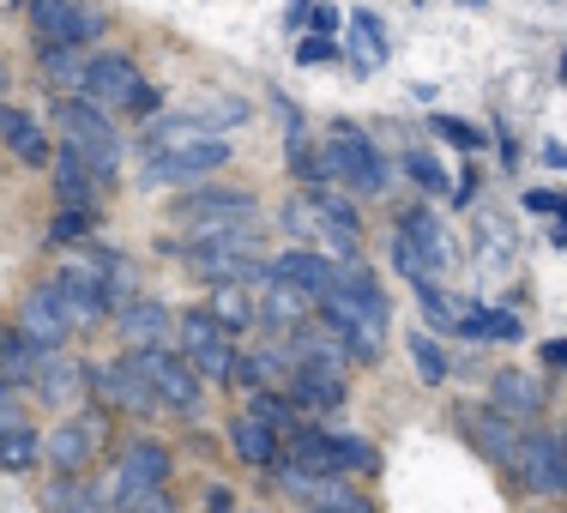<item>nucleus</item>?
I'll list each match as a JSON object with an SVG mask.
<instances>
[{
  "label": "nucleus",
  "mask_w": 567,
  "mask_h": 513,
  "mask_svg": "<svg viewBox=\"0 0 567 513\" xmlns=\"http://www.w3.org/2000/svg\"><path fill=\"white\" fill-rule=\"evenodd\" d=\"M327 327L344 339V350H350V362H374L381 357V339H386V296H381V285H374L362 266H350V273L339 278V290L327 296Z\"/></svg>",
  "instance_id": "nucleus-1"
},
{
  "label": "nucleus",
  "mask_w": 567,
  "mask_h": 513,
  "mask_svg": "<svg viewBox=\"0 0 567 513\" xmlns=\"http://www.w3.org/2000/svg\"><path fill=\"white\" fill-rule=\"evenodd\" d=\"M320 164H327V182H339L362 199H381L386 182H393L386 157L374 152V140L362 127H350V121H332V133L320 140Z\"/></svg>",
  "instance_id": "nucleus-2"
},
{
  "label": "nucleus",
  "mask_w": 567,
  "mask_h": 513,
  "mask_svg": "<svg viewBox=\"0 0 567 513\" xmlns=\"http://www.w3.org/2000/svg\"><path fill=\"white\" fill-rule=\"evenodd\" d=\"M55 127H61V140H66V152L79 157L97 182H115L121 175V140H115V127H110V115L97 110V103H85V98H66L61 110H55Z\"/></svg>",
  "instance_id": "nucleus-3"
},
{
  "label": "nucleus",
  "mask_w": 567,
  "mask_h": 513,
  "mask_svg": "<svg viewBox=\"0 0 567 513\" xmlns=\"http://www.w3.org/2000/svg\"><path fill=\"white\" fill-rule=\"evenodd\" d=\"M182 357L194 362L206 381H218V387H236V375H241V357H236V332L224 327L212 308H187L182 315Z\"/></svg>",
  "instance_id": "nucleus-4"
},
{
  "label": "nucleus",
  "mask_w": 567,
  "mask_h": 513,
  "mask_svg": "<svg viewBox=\"0 0 567 513\" xmlns=\"http://www.w3.org/2000/svg\"><path fill=\"white\" fill-rule=\"evenodd\" d=\"M175 218L199 236H229V229H254L260 206H254L248 187H194V194L175 199Z\"/></svg>",
  "instance_id": "nucleus-5"
},
{
  "label": "nucleus",
  "mask_w": 567,
  "mask_h": 513,
  "mask_svg": "<svg viewBox=\"0 0 567 513\" xmlns=\"http://www.w3.org/2000/svg\"><path fill=\"white\" fill-rule=\"evenodd\" d=\"M31 24H37V55L49 49H85L103 31V12L85 0H31Z\"/></svg>",
  "instance_id": "nucleus-6"
},
{
  "label": "nucleus",
  "mask_w": 567,
  "mask_h": 513,
  "mask_svg": "<svg viewBox=\"0 0 567 513\" xmlns=\"http://www.w3.org/2000/svg\"><path fill=\"white\" fill-rule=\"evenodd\" d=\"M49 285H55L61 308H66V320H73V332H91L103 315H110V278H103V266H97V260L66 266V273H55Z\"/></svg>",
  "instance_id": "nucleus-7"
},
{
  "label": "nucleus",
  "mask_w": 567,
  "mask_h": 513,
  "mask_svg": "<svg viewBox=\"0 0 567 513\" xmlns=\"http://www.w3.org/2000/svg\"><path fill=\"white\" fill-rule=\"evenodd\" d=\"M140 357H145V375H152V387H157V404L175 417H194L199 393H206V375L187 357H175V350H140Z\"/></svg>",
  "instance_id": "nucleus-8"
},
{
  "label": "nucleus",
  "mask_w": 567,
  "mask_h": 513,
  "mask_svg": "<svg viewBox=\"0 0 567 513\" xmlns=\"http://www.w3.org/2000/svg\"><path fill=\"white\" fill-rule=\"evenodd\" d=\"M133 490H169V448L152 435H133L115 459V478H110V502L115 495H133Z\"/></svg>",
  "instance_id": "nucleus-9"
},
{
  "label": "nucleus",
  "mask_w": 567,
  "mask_h": 513,
  "mask_svg": "<svg viewBox=\"0 0 567 513\" xmlns=\"http://www.w3.org/2000/svg\"><path fill=\"white\" fill-rule=\"evenodd\" d=\"M97 448H103V417L97 411H79V417H66V423H55L43 435V453L55 459L61 478H85Z\"/></svg>",
  "instance_id": "nucleus-10"
},
{
  "label": "nucleus",
  "mask_w": 567,
  "mask_h": 513,
  "mask_svg": "<svg viewBox=\"0 0 567 513\" xmlns=\"http://www.w3.org/2000/svg\"><path fill=\"white\" fill-rule=\"evenodd\" d=\"M91 387L103 393V404H121V411H152L157 404V387H152V375H145L140 350H127V357L91 369Z\"/></svg>",
  "instance_id": "nucleus-11"
},
{
  "label": "nucleus",
  "mask_w": 567,
  "mask_h": 513,
  "mask_svg": "<svg viewBox=\"0 0 567 513\" xmlns=\"http://www.w3.org/2000/svg\"><path fill=\"white\" fill-rule=\"evenodd\" d=\"M12 327L24 332L37 350H61L66 339H73V320H66V308H61V296L55 285H37V290H24V302H19V320Z\"/></svg>",
  "instance_id": "nucleus-12"
},
{
  "label": "nucleus",
  "mask_w": 567,
  "mask_h": 513,
  "mask_svg": "<svg viewBox=\"0 0 567 513\" xmlns=\"http://www.w3.org/2000/svg\"><path fill=\"white\" fill-rule=\"evenodd\" d=\"M229 164V140H218V133H212V140H199V145H187V152H169V157H152V164H145V182H157V187H175V182H187L194 187L199 175H218Z\"/></svg>",
  "instance_id": "nucleus-13"
},
{
  "label": "nucleus",
  "mask_w": 567,
  "mask_h": 513,
  "mask_svg": "<svg viewBox=\"0 0 567 513\" xmlns=\"http://www.w3.org/2000/svg\"><path fill=\"white\" fill-rule=\"evenodd\" d=\"M465 435L477 441V453L489 459V465L519 471V453H525V423H513V417H502V411L489 404V411H471V417H465Z\"/></svg>",
  "instance_id": "nucleus-14"
},
{
  "label": "nucleus",
  "mask_w": 567,
  "mask_h": 513,
  "mask_svg": "<svg viewBox=\"0 0 567 513\" xmlns=\"http://www.w3.org/2000/svg\"><path fill=\"white\" fill-rule=\"evenodd\" d=\"M140 91H145V79H140V66H133L127 55H91L85 103H97V110H127Z\"/></svg>",
  "instance_id": "nucleus-15"
},
{
  "label": "nucleus",
  "mask_w": 567,
  "mask_h": 513,
  "mask_svg": "<svg viewBox=\"0 0 567 513\" xmlns=\"http://www.w3.org/2000/svg\"><path fill=\"white\" fill-rule=\"evenodd\" d=\"M272 278H278V285H290V290H302L308 302H315V296L327 302V296L339 290L344 273L327 260V254H315V248H284L278 260H272Z\"/></svg>",
  "instance_id": "nucleus-16"
},
{
  "label": "nucleus",
  "mask_w": 567,
  "mask_h": 513,
  "mask_svg": "<svg viewBox=\"0 0 567 513\" xmlns=\"http://www.w3.org/2000/svg\"><path fill=\"white\" fill-rule=\"evenodd\" d=\"M561 465H567V435H556V429H525L519 478L544 495H561Z\"/></svg>",
  "instance_id": "nucleus-17"
},
{
  "label": "nucleus",
  "mask_w": 567,
  "mask_h": 513,
  "mask_svg": "<svg viewBox=\"0 0 567 513\" xmlns=\"http://www.w3.org/2000/svg\"><path fill=\"white\" fill-rule=\"evenodd\" d=\"M85 381H91V369H85V362H73L66 350H43L31 393L43 399V404H79V393H85Z\"/></svg>",
  "instance_id": "nucleus-18"
},
{
  "label": "nucleus",
  "mask_w": 567,
  "mask_h": 513,
  "mask_svg": "<svg viewBox=\"0 0 567 513\" xmlns=\"http://www.w3.org/2000/svg\"><path fill=\"white\" fill-rule=\"evenodd\" d=\"M489 404L502 417H513V423H532V417L549 404V387L537 381V375H525V369H502L495 387H489Z\"/></svg>",
  "instance_id": "nucleus-19"
},
{
  "label": "nucleus",
  "mask_w": 567,
  "mask_h": 513,
  "mask_svg": "<svg viewBox=\"0 0 567 513\" xmlns=\"http://www.w3.org/2000/svg\"><path fill=\"white\" fill-rule=\"evenodd\" d=\"M399 236L411 242L416 254H423L429 273H435V278H441V273H453V242H447V224H441L429 206H411V212H404V218H399Z\"/></svg>",
  "instance_id": "nucleus-20"
},
{
  "label": "nucleus",
  "mask_w": 567,
  "mask_h": 513,
  "mask_svg": "<svg viewBox=\"0 0 567 513\" xmlns=\"http://www.w3.org/2000/svg\"><path fill=\"white\" fill-rule=\"evenodd\" d=\"M115 327H121V339H127L133 350H164V339H169V332H182V320H175L164 302H152V296H140L133 308H121V320H115Z\"/></svg>",
  "instance_id": "nucleus-21"
},
{
  "label": "nucleus",
  "mask_w": 567,
  "mask_h": 513,
  "mask_svg": "<svg viewBox=\"0 0 567 513\" xmlns=\"http://www.w3.org/2000/svg\"><path fill=\"white\" fill-rule=\"evenodd\" d=\"M7 145H12V157H19V164H31V170H55V145H49V133H43V121L37 115H24L19 103H7Z\"/></svg>",
  "instance_id": "nucleus-22"
},
{
  "label": "nucleus",
  "mask_w": 567,
  "mask_h": 513,
  "mask_svg": "<svg viewBox=\"0 0 567 513\" xmlns=\"http://www.w3.org/2000/svg\"><path fill=\"white\" fill-rule=\"evenodd\" d=\"M290 357H296V369H344V339L332 327H296L290 332Z\"/></svg>",
  "instance_id": "nucleus-23"
},
{
  "label": "nucleus",
  "mask_w": 567,
  "mask_h": 513,
  "mask_svg": "<svg viewBox=\"0 0 567 513\" xmlns=\"http://www.w3.org/2000/svg\"><path fill=\"white\" fill-rule=\"evenodd\" d=\"M465 332L471 345H513V339H525V320L513 315V308H483V302H471L465 308Z\"/></svg>",
  "instance_id": "nucleus-24"
},
{
  "label": "nucleus",
  "mask_w": 567,
  "mask_h": 513,
  "mask_svg": "<svg viewBox=\"0 0 567 513\" xmlns=\"http://www.w3.org/2000/svg\"><path fill=\"white\" fill-rule=\"evenodd\" d=\"M290 399L302 411H339L344 404V369H296Z\"/></svg>",
  "instance_id": "nucleus-25"
},
{
  "label": "nucleus",
  "mask_w": 567,
  "mask_h": 513,
  "mask_svg": "<svg viewBox=\"0 0 567 513\" xmlns=\"http://www.w3.org/2000/svg\"><path fill=\"white\" fill-rule=\"evenodd\" d=\"M229 448H236L241 465H278V435L260 423L254 411L229 417Z\"/></svg>",
  "instance_id": "nucleus-26"
},
{
  "label": "nucleus",
  "mask_w": 567,
  "mask_h": 513,
  "mask_svg": "<svg viewBox=\"0 0 567 513\" xmlns=\"http://www.w3.org/2000/svg\"><path fill=\"white\" fill-rule=\"evenodd\" d=\"M37 362H43V350H37L31 339H24L19 327L0 339V393H19V387L37 381Z\"/></svg>",
  "instance_id": "nucleus-27"
},
{
  "label": "nucleus",
  "mask_w": 567,
  "mask_h": 513,
  "mask_svg": "<svg viewBox=\"0 0 567 513\" xmlns=\"http://www.w3.org/2000/svg\"><path fill=\"white\" fill-rule=\"evenodd\" d=\"M55 199H61V212H91V199H97V175L79 164L66 145L55 157Z\"/></svg>",
  "instance_id": "nucleus-28"
},
{
  "label": "nucleus",
  "mask_w": 567,
  "mask_h": 513,
  "mask_svg": "<svg viewBox=\"0 0 567 513\" xmlns=\"http://www.w3.org/2000/svg\"><path fill=\"white\" fill-rule=\"evenodd\" d=\"M199 140H212V133H206V121H199V115L157 121V127L145 133V164H152V157H169V152H187V145H199Z\"/></svg>",
  "instance_id": "nucleus-29"
},
{
  "label": "nucleus",
  "mask_w": 567,
  "mask_h": 513,
  "mask_svg": "<svg viewBox=\"0 0 567 513\" xmlns=\"http://www.w3.org/2000/svg\"><path fill=\"white\" fill-rule=\"evenodd\" d=\"M507 260H513V224L502 218V212L483 206L477 212V266L495 273V266H507Z\"/></svg>",
  "instance_id": "nucleus-30"
},
{
  "label": "nucleus",
  "mask_w": 567,
  "mask_h": 513,
  "mask_svg": "<svg viewBox=\"0 0 567 513\" xmlns=\"http://www.w3.org/2000/svg\"><path fill=\"white\" fill-rule=\"evenodd\" d=\"M248 411L260 417V423L272 429L278 441H296V435H302V404H296V399H284V393H254Z\"/></svg>",
  "instance_id": "nucleus-31"
},
{
  "label": "nucleus",
  "mask_w": 567,
  "mask_h": 513,
  "mask_svg": "<svg viewBox=\"0 0 567 513\" xmlns=\"http://www.w3.org/2000/svg\"><path fill=\"white\" fill-rule=\"evenodd\" d=\"M302 308H308V296L290 290V285H278V278L260 290V320H266V327H290L296 332V327H302Z\"/></svg>",
  "instance_id": "nucleus-32"
},
{
  "label": "nucleus",
  "mask_w": 567,
  "mask_h": 513,
  "mask_svg": "<svg viewBox=\"0 0 567 513\" xmlns=\"http://www.w3.org/2000/svg\"><path fill=\"white\" fill-rule=\"evenodd\" d=\"M212 315H218L229 332H248L254 320H260V308L248 302V290H241V285H212Z\"/></svg>",
  "instance_id": "nucleus-33"
},
{
  "label": "nucleus",
  "mask_w": 567,
  "mask_h": 513,
  "mask_svg": "<svg viewBox=\"0 0 567 513\" xmlns=\"http://www.w3.org/2000/svg\"><path fill=\"white\" fill-rule=\"evenodd\" d=\"M350 43H357V66L386 61V24L374 19L369 7H362V12H350Z\"/></svg>",
  "instance_id": "nucleus-34"
},
{
  "label": "nucleus",
  "mask_w": 567,
  "mask_h": 513,
  "mask_svg": "<svg viewBox=\"0 0 567 513\" xmlns=\"http://www.w3.org/2000/svg\"><path fill=\"white\" fill-rule=\"evenodd\" d=\"M308 513H374L369 495H357L344 478H327L315 495H308Z\"/></svg>",
  "instance_id": "nucleus-35"
},
{
  "label": "nucleus",
  "mask_w": 567,
  "mask_h": 513,
  "mask_svg": "<svg viewBox=\"0 0 567 513\" xmlns=\"http://www.w3.org/2000/svg\"><path fill=\"white\" fill-rule=\"evenodd\" d=\"M43 513H103V502L85 490L79 478H55L43 490Z\"/></svg>",
  "instance_id": "nucleus-36"
},
{
  "label": "nucleus",
  "mask_w": 567,
  "mask_h": 513,
  "mask_svg": "<svg viewBox=\"0 0 567 513\" xmlns=\"http://www.w3.org/2000/svg\"><path fill=\"white\" fill-rule=\"evenodd\" d=\"M416 302H423V315H429V327H435V332H458V327H465V308H471V302H453L441 285H423V290H416Z\"/></svg>",
  "instance_id": "nucleus-37"
},
{
  "label": "nucleus",
  "mask_w": 567,
  "mask_h": 513,
  "mask_svg": "<svg viewBox=\"0 0 567 513\" xmlns=\"http://www.w3.org/2000/svg\"><path fill=\"white\" fill-rule=\"evenodd\" d=\"M43 61V73L55 79L61 91H79V98H85V73H91V55L79 61V49H49V55H37Z\"/></svg>",
  "instance_id": "nucleus-38"
},
{
  "label": "nucleus",
  "mask_w": 567,
  "mask_h": 513,
  "mask_svg": "<svg viewBox=\"0 0 567 513\" xmlns=\"http://www.w3.org/2000/svg\"><path fill=\"white\" fill-rule=\"evenodd\" d=\"M404 345H411V362H416V375H423L429 387L447 381V350L429 339V332H404Z\"/></svg>",
  "instance_id": "nucleus-39"
},
{
  "label": "nucleus",
  "mask_w": 567,
  "mask_h": 513,
  "mask_svg": "<svg viewBox=\"0 0 567 513\" xmlns=\"http://www.w3.org/2000/svg\"><path fill=\"white\" fill-rule=\"evenodd\" d=\"M327 441H332V465H339V478H350V471H374V465H381V453H374L369 441H357V435H332V429H327Z\"/></svg>",
  "instance_id": "nucleus-40"
},
{
  "label": "nucleus",
  "mask_w": 567,
  "mask_h": 513,
  "mask_svg": "<svg viewBox=\"0 0 567 513\" xmlns=\"http://www.w3.org/2000/svg\"><path fill=\"white\" fill-rule=\"evenodd\" d=\"M404 175H411L423 194H453V182H447V170H441L435 152H404Z\"/></svg>",
  "instance_id": "nucleus-41"
},
{
  "label": "nucleus",
  "mask_w": 567,
  "mask_h": 513,
  "mask_svg": "<svg viewBox=\"0 0 567 513\" xmlns=\"http://www.w3.org/2000/svg\"><path fill=\"white\" fill-rule=\"evenodd\" d=\"M0 448H7V471L24 478V471L43 459V435H37V429H24V435H0Z\"/></svg>",
  "instance_id": "nucleus-42"
},
{
  "label": "nucleus",
  "mask_w": 567,
  "mask_h": 513,
  "mask_svg": "<svg viewBox=\"0 0 567 513\" xmlns=\"http://www.w3.org/2000/svg\"><path fill=\"white\" fill-rule=\"evenodd\" d=\"M49 242H55V248H79V242H91V212H55Z\"/></svg>",
  "instance_id": "nucleus-43"
},
{
  "label": "nucleus",
  "mask_w": 567,
  "mask_h": 513,
  "mask_svg": "<svg viewBox=\"0 0 567 513\" xmlns=\"http://www.w3.org/2000/svg\"><path fill=\"white\" fill-rule=\"evenodd\" d=\"M429 127H435L441 140L453 145V152H477V145H483V133L471 127V121H458V115H435V121H429Z\"/></svg>",
  "instance_id": "nucleus-44"
},
{
  "label": "nucleus",
  "mask_w": 567,
  "mask_h": 513,
  "mask_svg": "<svg viewBox=\"0 0 567 513\" xmlns=\"http://www.w3.org/2000/svg\"><path fill=\"white\" fill-rule=\"evenodd\" d=\"M393 266H399L404 278H411L416 290H423V285H435V273H429V260H423V254H416L404 236H393Z\"/></svg>",
  "instance_id": "nucleus-45"
},
{
  "label": "nucleus",
  "mask_w": 567,
  "mask_h": 513,
  "mask_svg": "<svg viewBox=\"0 0 567 513\" xmlns=\"http://www.w3.org/2000/svg\"><path fill=\"white\" fill-rule=\"evenodd\" d=\"M121 513H175L169 490H133V495H115Z\"/></svg>",
  "instance_id": "nucleus-46"
},
{
  "label": "nucleus",
  "mask_w": 567,
  "mask_h": 513,
  "mask_svg": "<svg viewBox=\"0 0 567 513\" xmlns=\"http://www.w3.org/2000/svg\"><path fill=\"white\" fill-rule=\"evenodd\" d=\"M241 115H248V103H241V98H218V103H206V110H199L206 133H212V127H236Z\"/></svg>",
  "instance_id": "nucleus-47"
},
{
  "label": "nucleus",
  "mask_w": 567,
  "mask_h": 513,
  "mask_svg": "<svg viewBox=\"0 0 567 513\" xmlns=\"http://www.w3.org/2000/svg\"><path fill=\"white\" fill-rule=\"evenodd\" d=\"M525 212H544V218H567V194H549V187H532V194H525Z\"/></svg>",
  "instance_id": "nucleus-48"
},
{
  "label": "nucleus",
  "mask_w": 567,
  "mask_h": 513,
  "mask_svg": "<svg viewBox=\"0 0 567 513\" xmlns=\"http://www.w3.org/2000/svg\"><path fill=\"white\" fill-rule=\"evenodd\" d=\"M296 61H302V66L339 61V43H332V37H302V49H296Z\"/></svg>",
  "instance_id": "nucleus-49"
},
{
  "label": "nucleus",
  "mask_w": 567,
  "mask_h": 513,
  "mask_svg": "<svg viewBox=\"0 0 567 513\" xmlns=\"http://www.w3.org/2000/svg\"><path fill=\"white\" fill-rule=\"evenodd\" d=\"M477 187H483V175H477V164H471V170L453 182V199H458V206H471V199H477Z\"/></svg>",
  "instance_id": "nucleus-50"
},
{
  "label": "nucleus",
  "mask_w": 567,
  "mask_h": 513,
  "mask_svg": "<svg viewBox=\"0 0 567 513\" xmlns=\"http://www.w3.org/2000/svg\"><path fill=\"white\" fill-rule=\"evenodd\" d=\"M315 37H339V12L332 7H315Z\"/></svg>",
  "instance_id": "nucleus-51"
},
{
  "label": "nucleus",
  "mask_w": 567,
  "mask_h": 513,
  "mask_svg": "<svg viewBox=\"0 0 567 513\" xmlns=\"http://www.w3.org/2000/svg\"><path fill=\"white\" fill-rule=\"evenodd\" d=\"M152 110H157V91H152V85H145V91H140V98H133V103H127V115H152Z\"/></svg>",
  "instance_id": "nucleus-52"
},
{
  "label": "nucleus",
  "mask_w": 567,
  "mask_h": 513,
  "mask_svg": "<svg viewBox=\"0 0 567 513\" xmlns=\"http://www.w3.org/2000/svg\"><path fill=\"white\" fill-rule=\"evenodd\" d=\"M544 362H549V369H567V339H556V345H544Z\"/></svg>",
  "instance_id": "nucleus-53"
},
{
  "label": "nucleus",
  "mask_w": 567,
  "mask_h": 513,
  "mask_svg": "<svg viewBox=\"0 0 567 513\" xmlns=\"http://www.w3.org/2000/svg\"><path fill=\"white\" fill-rule=\"evenodd\" d=\"M206 513H236V502H229V490H212V495H206Z\"/></svg>",
  "instance_id": "nucleus-54"
},
{
  "label": "nucleus",
  "mask_w": 567,
  "mask_h": 513,
  "mask_svg": "<svg viewBox=\"0 0 567 513\" xmlns=\"http://www.w3.org/2000/svg\"><path fill=\"white\" fill-rule=\"evenodd\" d=\"M544 164L549 170H567V145H544Z\"/></svg>",
  "instance_id": "nucleus-55"
},
{
  "label": "nucleus",
  "mask_w": 567,
  "mask_h": 513,
  "mask_svg": "<svg viewBox=\"0 0 567 513\" xmlns=\"http://www.w3.org/2000/svg\"><path fill=\"white\" fill-rule=\"evenodd\" d=\"M561 495H567V465H561Z\"/></svg>",
  "instance_id": "nucleus-56"
},
{
  "label": "nucleus",
  "mask_w": 567,
  "mask_h": 513,
  "mask_svg": "<svg viewBox=\"0 0 567 513\" xmlns=\"http://www.w3.org/2000/svg\"><path fill=\"white\" fill-rule=\"evenodd\" d=\"M561 79H567V55H561Z\"/></svg>",
  "instance_id": "nucleus-57"
},
{
  "label": "nucleus",
  "mask_w": 567,
  "mask_h": 513,
  "mask_svg": "<svg viewBox=\"0 0 567 513\" xmlns=\"http://www.w3.org/2000/svg\"><path fill=\"white\" fill-rule=\"evenodd\" d=\"M7 7H19V0H7Z\"/></svg>",
  "instance_id": "nucleus-58"
}]
</instances>
